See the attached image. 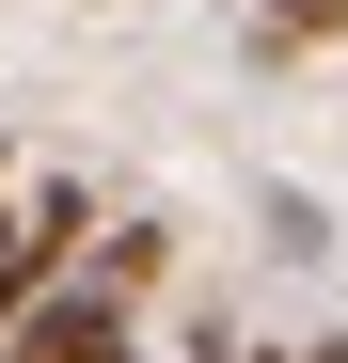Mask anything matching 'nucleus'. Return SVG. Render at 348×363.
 Instances as JSON below:
<instances>
[{
  "label": "nucleus",
  "mask_w": 348,
  "mask_h": 363,
  "mask_svg": "<svg viewBox=\"0 0 348 363\" xmlns=\"http://www.w3.org/2000/svg\"><path fill=\"white\" fill-rule=\"evenodd\" d=\"M127 284H95V269H48L16 316H0V363H127Z\"/></svg>",
  "instance_id": "f257e3e1"
},
{
  "label": "nucleus",
  "mask_w": 348,
  "mask_h": 363,
  "mask_svg": "<svg viewBox=\"0 0 348 363\" xmlns=\"http://www.w3.org/2000/svg\"><path fill=\"white\" fill-rule=\"evenodd\" d=\"M80 269H95V284H127V300H158V284H174V221H95V237H80Z\"/></svg>",
  "instance_id": "f03ea898"
},
{
  "label": "nucleus",
  "mask_w": 348,
  "mask_h": 363,
  "mask_svg": "<svg viewBox=\"0 0 348 363\" xmlns=\"http://www.w3.org/2000/svg\"><path fill=\"white\" fill-rule=\"evenodd\" d=\"M332 32H348V0H254V64H301Z\"/></svg>",
  "instance_id": "7ed1b4c3"
},
{
  "label": "nucleus",
  "mask_w": 348,
  "mask_h": 363,
  "mask_svg": "<svg viewBox=\"0 0 348 363\" xmlns=\"http://www.w3.org/2000/svg\"><path fill=\"white\" fill-rule=\"evenodd\" d=\"M48 237H64V253H80V237H95V190H80V174H32V190H16Z\"/></svg>",
  "instance_id": "20e7f679"
},
{
  "label": "nucleus",
  "mask_w": 348,
  "mask_h": 363,
  "mask_svg": "<svg viewBox=\"0 0 348 363\" xmlns=\"http://www.w3.org/2000/svg\"><path fill=\"white\" fill-rule=\"evenodd\" d=\"M285 363H348V332H317V347H285Z\"/></svg>",
  "instance_id": "39448f33"
},
{
  "label": "nucleus",
  "mask_w": 348,
  "mask_h": 363,
  "mask_svg": "<svg viewBox=\"0 0 348 363\" xmlns=\"http://www.w3.org/2000/svg\"><path fill=\"white\" fill-rule=\"evenodd\" d=\"M0 174H16V143H0Z\"/></svg>",
  "instance_id": "423d86ee"
}]
</instances>
